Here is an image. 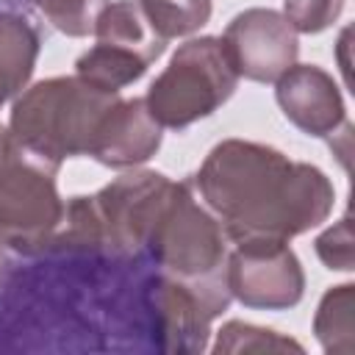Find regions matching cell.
I'll list each match as a JSON object with an SVG mask.
<instances>
[{
	"mask_svg": "<svg viewBox=\"0 0 355 355\" xmlns=\"http://www.w3.org/2000/svg\"><path fill=\"white\" fill-rule=\"evenodd\" d=\"M191 186L236 247L288 244L319 227L336 205V189L319 166L250 139L214 144Z\"/></svg>",
	"mask_w": 355,
	"mask_h": 355,
	"instance_id": "1",
	"label": "cell"
},
{
	"mask_svg": "<svg viewBox=\"0 0 355 355\" xmlns=\"http://www.w3.org/2000/svg\"><path fill=\"white\" fill-rule=\"evenodd\" d=\"M144 250L155 258L161 275L189 288L214 319L227 311L233 300L225 277L227 236L191 180H172Z\"/></svg>",
	"mask_w": 355,
	"mask_h": 355,
	"instance_id": "2",
	"label": "cell"
},
{
	"mask_svg": "<svg viewBox=\"0 0 355 355\" xmlns=\"http://www.w3.org/2000/svg\"><path fill=\"white\" fill-rule=\"evenodd\" d=\"M116 97L78 75L47 78L28 86L11 103L6 128L25 153L61 169L67 158L89 153L94 130Z\"/></svg>",
	"mask_w": 355,
	"mask_h": 355,
	"instance_id": "3",
	"label": "cell"
},
{
	"mask_svg": "<svg viewBox=\"0 0 355 355\" xmlns=\"http://www.w3.org/2000/svg\"><path fill=\"white\" fill-rule=\"evenodd\" d=\"M236 86L239 75L230 67L219 36H191L150 83L144 103L161 128L183 130L225 105Z\"/></svg>",
	"mask_w": 355,
	"mask_h": 355,
	"instance_id": "4",
	"label": "cell"
},
{
	"mask_svg": "<svg viewBox=\"0 0 355 355\" xmlns=\"http://www.w3.org/2000/svg\"><path fill=\"white\" fill-rule=\"evenodd\" d=\"M55 175V166L8 144L0 164V244L22 255L55 250L67 208Z\"/></svg>",
	"mask_w": 355,
	"mask_h": 355,
	"instance_id": "5",
	"label": "cell"
},
{
	"mask_svg": "<svg viewBox=\"0 0 355 355\" xmlns=\"http://www.w3.org/2000/svg\"><path fill=\"white\" fill-rule=\"evenodd\" d=\"M169 186L172 180L166 175L133 166L97 194H89L100 250L111 255H139L147 247Z\"/></svg>",
	"mask_w": 355,
	"mask_h": 355,
	"instance_id": "6",
	"label": "cell"
},
{
	"mask_svg": "<svg viewBox=\"0 0 355 355\" xmlns=\"http://www.w3.org/2000/svg\"><path fill=\"white\" fill-rule=\"evenodd\" d=\"M225 277L230 297L255 311H288L305 294V272L288 244L233 247Z\"/></svg>",
	"mask_w": 355,
	"mask_h": 355,
	"instance_id": "7",
	"label": "cell"
},
{
	"mask_svg": "<svg viewBox=\"0 0 355 355\" xmlns=\"http://www.w3.org/2000/svg\"><path fill=\"white\" fill-rule=\"evenodd\" d=\"M219 42L236 75L255 83H275L300 55V33L275 8L236 14Z\"/></svg>",
	"mask_w": 355,
	"mask_h": 355,
	"instance_id": "8",
	"label": "cell"
},
{
	"mask_svg": "<svg viewBox=\"0 0 355 355\" xmlns=\"http://www.w3.org/2000/svg\"><path fill=\"white\" fill-rule=\"evenodd\" d=\"M275 100L283 116L308 136L333 139L347 125L338 83L316 64H294L275 80Z\"/></svg>",
	"mask_w": 355,
	"mask_h": 355,
	"instance_id": "9",
	"label": "cell"
},
{
	"mask_svg": "<svg viewBox=\"0 0 355 355\" xmlns=\"http://www.w3.org/2000/svg\"><path fill=\"white\" fill-rule=\"evenodd\" d=\"M161 139L164 128L153 119L144 97H116L100 119L86 155L111 169H133L158 153Z\"/></svg>",
	"mask_w": 355,
	"mask_h": 355,
	"instance_id": "10",
	"label": "cell"
},
{
	"mask_svg": "<svg viewBox=\"0 0 355 355\" xmlns=\"http://www.w3.org/2000/svg\"><path fill=\"white\" fill-rule=\"evenodd\" d=\"M92 36H94V42H100L105 47H114V50H122V53L144 61L147 67L153 61H158L164 55L166 44H169L155 33V28L150 25L139 0L105 3L100 8L97 19H94Z\"/></svg>",
	"mask_w": 355,
	"mask_h": 355,
	"instance_id": "11",
	"label": "cell"
},
{
	"mask_svg": "<svg viewBox=\"0 0 355 355\" xmlns=\"http://www.w3.org/2000/svg\"><path fill=\"white\" fill-rule=\"evenodd\" d=\"M155 305H158L161 333L169 349H178V352L205 349L214 316L189 288H183L175 280L161 277L158 291H155Z\"/></svg>",
	"mask_w": 355,
	"mask_h": 355,
	"instance_id": "12",
	"label": "cell"
},
{
	"mask_svg": "<svg viewBox=\"0 0 355 355\" xmlns=\"http://www.w3.org/2000/svg\"><path fill=\"white\" fill-rule=\"evenodd\" d=\"M39 58V33L17 11H0V108L31 83Z\"/></svg>",
	"mask_w": 355,
	"mask_h": 355,
	"instance_id": "13",
	"label": "cell"
},
{
	"mask_svg": "<svg viewBox=\"0 0 355 355\" xmlns=\"http://www.w3.org/2000/svg\"><path fill=\"white\" fill-rule=\"evenodd\" d=\"M313 336L330 355L355 352V286H330L313 313Z\"/></svg>",
	"mask_w": 355,
	"mask_h": 355,
	"instance_id": "14",
	"label": "cell"
},
{
	"mask_svg": "<svg viewBox=\"0 0 355 355\" xmlns=\"http://www.w3.org/2000/svg\"><path fill=\"white\" fill-rule=\"evenodd\" d=\"M147 72V64L122 53V50H114V47H105L100 42H94L86 53L78 55L75 61V75L103 92H111V94H119L125 86L136 83L141 75Z\"/></svg>",
	"mask_w": 355,
	"mask_h": 355,
	"instance_id": "15",
	"label": "cell"
},
{
	"mask_svg": "<svg viewBox=\"0 0 355 355\" xmlns=\"http://www.w3.org/2000/svg\"><path fill=\"white\" fill-rule=\"evenodd\" d=\"M139 6L164 42L197 33L214 11V0H139Z\"/></svg>",
	"mask_w": 355,
	"mask_h": 355,
	"instance_id": "16",
	"label": "cell"
},
{
	"mask_svg": "<svg viewBox=\"0 0 355 355\" xmlns=\"http://www.w3.org/2000/svg\"><path fill=\"white\" fill-rule=\"evenodd\" d=\"M214 352L239 355V352H305L300 341L291 336H283L272 327H258L250 322L230 319L216 330V341L211 347Z\"/></svg>",
	"mask_w": 355,
	"mask_h": 355,
	"instance_id": "17",
	"label": "cell"
},
{
	"mask_svg": "<svg viewBox=\"0 0 355 355\" xmlns=\"http://www.w3.org/2000/svg\"><path fill=\"white\" fill-rule=\"evenodd\" d=\"M105 3L108 0H36L44 19L55 31H61L72 39H80V36L92 33L94 19H97V14Z\"/></svg>",
	"mask_w": 355,
	"mask_h": 355,
	"instance_id": "18",
	"label": "cell"
},
{
	"mask_svg": "<svg viewBox=\"0 0 355 355\" xmlns=\"http://www.w3.org/2000/svg\"><path fill=\"white\" fill-rule=\"evenodd\" d=\"M344 11V0H283V17L297 33H322Z\"/></svg>",
	"mask_w": 355,
	"mask_h": 355,
	"instance_id": "19",
	"label": "cell"
},
{
	"mask_svg": "<svg viewBox=\"0 0 355 355\" xmlns=\"http://www.w3.org/2000/svg\"><path fill=\"white\" fill-rule=\"evenodd\" d=\"M355 239H352V219L344 214L338 222H333L330 227H324L316 241H313V250L319 255V261L327 266V269H336V272H349L352 263H355V250H352Z\"/></svg>",
	"mask_w": 355,
	"mask_h": 355,
	"instance_id": "20",
	"label": "cell"
},
{
	"mask_svg": "<svg viewBox=\"0 0 355 355\" xmlns=\"http://www.w3.org/2000/svg\"><path fill=\"white\" fill-rule=\"evenodd\" d=\"M8 144H11V136H8V128H3V125H0V164H3V158H6V153H8Z\"/></svg>",
	"mask_w": 355,
	"mask_h": 355,
	"instance_id": "21",
	"label": "cell"
},
{
	"mask_svg": "<svg viewBox=\"0 0 355 355\" xmlns=\"http://www.w3.org/2000/svg\"><path fill=\"white\" fill-rule=\"evenodd\" d=\"M3 269H6V252H3V244H0V277H3Z\"/></svg>",
	"mask_w": 355,
	"mask_h": 355,
	"instance_id": "22",
	"label": "cell"
}]
</instances>
